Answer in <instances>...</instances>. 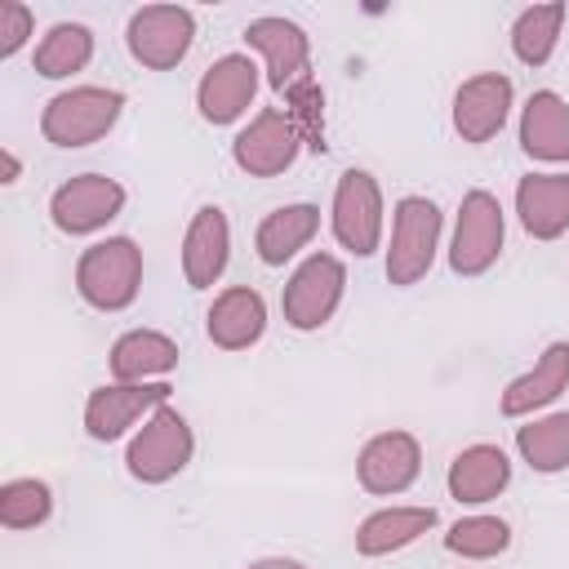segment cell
<instances>
[{
    "instance_id": "obj_1",
    "label": "cell",
    "mask_w": 569,
    "mask_h": 569,
    "mask_svg": "<svg viewBox=\"0 0 569 569\" xmlns=\"http://www.w3.org/2000/svg\"><path fill=\"white\" fill-rule=\"evenodd\" d=\"M124 111V93L111 84H71L53 93L40 111V133L58 151H80L102 142Z\"/></svg>"
},
{
    "instance_id": "obj_2",
    "label": "cell",
    "mask_w": 569,
    "mask_h": 569,
    "mask_svg": "<svg viewBox=\"0 0 569 569\" xmlns=\"http://www.w3.org/2000/svg\"><path fill=\"white\" fill-rule=\"evenodd\" d=\"M76 293L93 311H129L142 293V249L129 236L93 240L76 258Z\"/></svg>"
},
{
    "instance_id": "obj_3",
    "label": "cell",
    "mask_w": 569,
    "mask_h": 569,
    "mask_svg": "<svg viewBox=\"0 0 569 569\" xmlns=\"http://www.w3.org/2000/svg\"><path fill=\"white\" fill-rule=\"evenodd\" d=\"M440 204L431 196H400L391 209V240L382 249V271L387 284L396 289H413L418 280H427L436 249H440Z\"/></svg>"
},
{
    "instance_id": "obj_4",
    "label": "cell",
    "mask_w": 569,
    "mask_h": 569,
    "mask_svg": "<svg viewBox=\"0 0 569 569\" xmlns=\"http://www.w3.org/2000/svg\"><path fill=\"white\" fill-rule=\"evenodd\" d=\"M342 293H347V262L338 253H307L293 276L284 280V293H280V311H284V325L298 329V333H316L333 320V311L342 307Z\"/></svg>"
},
{
    "instance_id": "obj_5",
    "label": "cell",
    "mask_w": 569,
    "mask_h": 569,
    "mask_svg": "<svg viewBox=\"0 0 569 569\" xmlns=\"http://www.w3.org/2000/svg\"><path fill=\"white\" fill-rule=\"evenodd\" d=\"M191 453H196V431H191V422H187L173 405H164V409H156V413L133 431V440H129V449H124V471H129L138 485H169L173 476L187 471Z\"/></svg>"
},
{
    "instance_id": "obj_6",
    "label": "cell",
    "mask_w": 569,
    "mask_h": 569,
    "mask_svg": "<svg viewBox=\"0 0 569 569\" xmlns=\"http://www.w3.org/2000/svg\"><path fill=\"white\" fill-rule=\"evenodd\" d=\"M382 227H387V204L378 178L365 169H347L333 182V200H329V231L338 249L369 258L382 249Z\"/></svg>"
},
{
    "instance_id": "obj_7",
    "label": "cell",
    "mask_w": 569,
    "mask_h": 569,
    "mask_svg": "<svg viewBox=\"0 0 569 569\" xmlns=\"http://www.w3.org/2000/svg\"><path fill=\"white\" fill-rule=\"evenodd\" d=\"M507 244V218L493 191L471 187L458 200V218H453V240H449V271L453 276H485Z\"/></svg>"
},
{
    "instance_id": "obj_8",
    "label": "cell",
    "mask_w": 569,
    "mask_h": 569,
    "mask_svg": "<svg viewBox=\"0 0 569 569\" xmlns=\"http://www.w3.org/2000/svg\"><path fill=\"white\" fill-rule=\"evenodd\" d=\"M196 40V13L182 4H142L129 13L124 44L147 71H173Z\"/></svg>"
},
{
    "instance_id": "obj_9",
    "label": "cell",
    "mask_w": 569,
    "mask_h": 569,
    "mask_svg": "<svg viewBox=\"0 0 569 569\" xmlns=\"http://www.w3.org/2000/svg\"><path fill=\"white\" fill-rule=\"evenodd\" d=\"M169 382H102L84 400V436L111 445L169 405Z\"/></svg>"
},
{
    "instance_id": "obj_10",
    "label": "cell",
    "mask_w": 569,
    "mask_h": 569,
    "mask_svg": "<svg viewBox=\"0 0 569 569\" xmlns=\"http://www.w3.org/2000/svg\"><path fill=\"white\" fill-rule=\"evenodd\" d=\"M124 200H129V191L116 178H107V173H76V178L53 187L49 222L62 236H93V231H102L107 222L120 218Z\"/></svg>"
},
{
    "instance_id": "obj_11",
    "label": "cell",
    "mask_w": 569,
    "mask_h": 569,
    "mask_svg": "<svg viewBox=\"0 0 569 569\" xmlns=\"http://www.w3.org/2000/svg\"><path fill=\"white\" fill-rule=\"evenodd\" d=\"M302 151V133L298 124L280 111V107H267L258 111L236 138H231V160L240 173L249 178H280L284 169H293Z\"/></svg>"
},
{
    "instance_id": "obj_12",
    "label": "cell",
    "mask_w": 569,
    "mask_h": 569,
    "mask_svg": "<svg viewBox=\"0 0 569 569\" xmlns=\"http://www.w3.org/2000/svg\"><path fill=\"white\" fill-rule=\"evenodd\" d=\"M511 102H516V89L502 71H476L467 76L458 89H453V107H449V120H453V133L471 147H485L502 133L507 116H511Z\"/></svg>"
},
{
    "instance_id": "obj_13",
    "label": "cell",
    "mask_w": 569,
    "mask_h": 569,
    "mask_svg": "<svg viewBox=\"0 0 569 569\" xmlns=\"http://www.w3.org/2000/svg\"><path fill=\"white\" fill-rule=\"evenodd\" d=\"M262 84V67L249 53H222L209 62V71L196 84V111L204 124H236Z\"/></svg>"
},
{
    "instance_id": "obj_14",
    "label": "cell",
    "mask_w": 569,
    "mask_h": 569,
    "mask_svg": "<svg viewBox=\"0 0 569 569\" xmlns=\"http://www.w3.org/2000/svg\"><path fill=\"white\" fill-rule=\"evenodd\" d=\"M422 471V445L413 431H378L365 440V449L356 453V480L365 493L373 498H396L405 493Z\"/></svg>"
},
{
    "instance_id": "obj_15",
    "label": "cell",
    "mask_w": 569,
    "mask_h": 569,
    "mask_svg": "<svg viewBox=\"0 0 569 569\" xmlns=\"http://www.w3.org/2000/svg\"><path fill=\"white\" fill-rule=\"evenodd\" d=\"M244 44L262 58V71H267V84L276 93H293L298 80L307 76V62H311V40L298 22L280 18V13H262L244 27Z\"/></svg>"
},
{
    "instance_id": "obj_16",
    "label": "cell",
    "mask_w": 569,
    "mask_h": 569,
    "mask_svg": "<svg viewBox=\"0 0 569 569\" xmlns=\"http://www.w3.org/2000/svg\"><path fill=\"white\" fill-rule=\"evenodd\" d=\"M182 280L191 289H213L231 262V222L218 204H200L182 231Z\"/></svg>"
},
{
    "instance_id": "obj_17",
    "label": "cell",
    "mask_w": 569,
    "mask_h": 569,
    "mask_svg": "<svg viewBox=\"0 0 569 569\" xmlns=\"http://www.w3.org/2000/svg\"><path fill=\"white\" fill-rule=\"evenodd\" d=\"M565 391H569V342H547L542 356L502 387L498 409L502 418H533L538 409L556 405Z\"/></svg>"
},
{
    "instance_id": "obj_18",
    "label": "cell",
    "mask_w": 569,
    "mask_h": 569,
    "mask_svg": "<svg viewBox=\"0 0 569 569\" xmlns=\"http://www.w3.org/2000/svg\"><path fill=\"white\" fill-rule=\"evenodd\" d=\"M507 485H511V458H507L502 445H489V440L458 449L449 471H445V489L458 507H485Z\"/></svg>"
},
{
    "instance_id": "obj_19",
    "label": "cell",
    "mask_w": 569,
    "mask_h": 569,
    "mask_svg": "<svg viewBox=\"0 0 569 569\" xmlns=\"http://www.w3.org/2000/svg\"><path fill=\"white\" fill-rule=\"evenodd\" d=\"M204 333L218 351H249L262 333H267V302L258 289L249 284H231L222 293H213L209 311H204Z\"/></svg>"
},
{
    "instance_id": "obj_20",
    "label": "cell",
    "mask_w": 569,
    "mask_h": 569,
    "mask_svg": "<svg viewBox=\"0 0 569 569\" xmlns=\"http://www.w3.org/2000/svg\"><path fill=\"white\" fill-rule=\"evenodd\" d=\"M178 342L160 329H124L111 351H107V369L111 382H169V373L178 369Z\"/></svg>"
},
{
    "instance_id": "obj_21",
    "label": "cell",
    "mask_w": 569,
    "mask_h": 569,
    "mask_svg": "<svg viewBox=\"0 0 569 569\" xmlns=\"http://www.w3.org/2000/svg\"><path fill=\"white\" fill-rule=\"evenodd\" d=\"M520 151L542 164H569V102L556 89H533L520 107Z\"/></svg>"
},
{
    "instance_id": "obj_22",
    "label": "cell",
    "mask_w": 569,
    "mask_h": 569,
    "mask_svg": "<svg viewBox=\"0 0 569 569\" xmlns=\"http://www.w3.org/2000/svg\"><path fill=\"white\" fill-rule=\"evenodd\" d=\"M516 218L533 240H560L569 231V173H525L516 182Z\"/></svg>"
},
{
    "instance_id": "obj_23",
    "label": "cell",
    "mask_w": 569,
    "mask_h": 569,
    "mask_svg": "<svg viewBox=\"0 0 569 569\" xmlns=\"http://www.w3.org/2000/svg\"><path fill=\"white\" fill-rule=\"evenodd\" d=\"M427 529H436V507H409V502L378 507V511H369L356 525V551L365 560H378V556H391V551L413 547Z\"/></svg>"
},
{
    "instance_id": "obj_24",
    "label": "cell",
    "mask_w": 569,
    "mask_h": 569,
    "mask_svg": "<svg viewBox=\"0 0 569 569\" xmlns=\"http://www.w3.org/2000/svg\"><path fill=\"white\" fill-rule=\"evenodd\" d=\"M320 231V209L307 204V200H293V204H280L271 209L258 231H253V249L267 267H284L289 258H298Z\"/></svg>"
},
{
    "instance_id": "obj_25",
    "label": "cell",
    "mask_w": 569,
    "mask_h": 569,
    "mask_svg": "<svg viewBox=\"0 0 569 569\" xmlns=\"http://www.w3.org/2000/svg\"><path fill=\"white\" fill-rule=\"evenodd\" d=\"M516 453L538 476L569 471V409L542 413V418H529L525 427H516Z\"/></svg>"
},
{
    "instance_id": "obj_26",
    "label": "cell",
    "mask_w": 569,
    "mask_h": 569,
    "mask_svg": "<svg viewBox=\"0 0 569 569\" xmlns=\"http://www.w3.org/2000/svg\"><path fill=\"white\" fill-rule=\"evenodd\" d=\"M89 62H93V31L84 22H53L40 36L36 58H31L36 76H44V80H67V76L84 71Z\"/></svg>"
},
{
    "instance_id": "obj_27",
    "label": "cell",
    "mask_w": 569,
    "mask_h": 569,
    "mask_svg": "<svg viewBox=\"0 0 569 569\" xmlns=\"http://www.w3.org/2000/svg\"><path fill=\"white\" fill-rule=\"evenodd\" d=\"M565 4H529L516 13L511 22V53L525 62V67H547L556 44H560V31H565Z\"/></svg>"
},
{
    "instance_id": "obj_28",
    "label": "cell",
    "mask_w": 569,
    "mask_h": 569,
    "mask_svg": "<svg viewBox=\"0 0 569 569\" xmlns=\"http://www.w3.org/2000/svg\"><path fill=\"white\" fill-rule=\"evenodd\" d=\"M511 547V525L502 516H458L449 529H445V551L462 556V560H493Z\"/></svg>"
},
{
    "instance_id": "obj_29",
    "label": "cell",
    "mask_w": 569,
    "mask_h": 569,
    "mask_svg": "<svg viewBox=\"0 0 569 569\" xmlns=\"http://www.w3.org/2000/svg\"><path fill=\"white\" fill-rule=\"evenodd\" d=\"M53 516V489L36 476H18L0 485V525L4 529H40Z\"/></svg>"
},
{
    "instance_id": "obj_30",
    "label": "cell",
    "mask_w": 569,
    "mask_h": 569,
    "mask_svg": "<svg viewBox=\"0 0 569 569\" xmlns=\"http://www.w3.org/2000/svg\"><path fill=\"white\" fill-rule=\"evenodd\" d=\"M31 31H36V13L22 0H0V58L22 53Z\"/></svg>"
},
{
    "instance_id": "obj_31",
    "label": "cell",
    "mask_w": 569,
    "mask_h": 569,
    "mask_svg": "<svg viewBox=\"0 0 569 569\" xmlns=\"http://www.w3.org/2000/svg\"><path fill=\"white\" fill-rule=\"evenodd\" d=\"M22 178V160H18V151L13 147H0V182L9 187V182H18Z\"/></svg>"
},
{
    "instance_id": "obj_32",
    "label": "cell",
    "mask_w": 569,
    "mask_h": 569,
    "mask_svg": "<svg viewBox=\"0 0 569 569\" xmlns=\"http://www.w3.org/2000/svg\"><path fill=\"white\" fill-rule=\"evenodd\" d=\"M244 569H311V565H302L293 556H262V560H249Z\"/></svg>"
}]
</instances>
